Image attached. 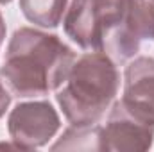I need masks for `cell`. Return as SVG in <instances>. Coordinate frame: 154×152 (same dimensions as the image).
Here are the masks:
<instances>
[{
    "instance_id": "6da1fadb",
    "label": "cell",
    "mask_w": 154,
    "mask_h": 152,
    "mask_svg": "<svg viewBox=\"0 0 154 152\" xmlns=\"http://www.w3.org/2000/svg\"><path fill=\"white\" fill-rule=\"evenodd\" d=\"M74 63V50L56 34L20 27L7 45L0 77L16 97H43L63 86Z\"/></svg>"
},
{
    "instance_id": "7a4b0ae2",
    "label": "cell",
    "mask_w": 154,
    "mask_h": 152,
    "mask_svg": "<svg viewBox=\"0 0 154 152\" xmlns=\"http://www.w3.org/2000/svg\"><path fill=\"white\" fill-rule=\"evenodd\" d=\"M118 88L116 63L104 52L95 50L81 56L72 65L56 100L72 125H95L115 102Z\"/></svg>"
},
{
    "instance_id": "3957f363",
    "label": "cell",
    "mask_w": 154,
    "mask_h": 152,
    "mask_svg": "<svg viewBox=\"0 0 154 152\" xmlns=\"http://www.w3.org/2000/svg\"><path fill=\"white\" fill-rule=\"evenodd\" d=\"M151 39H154L152 4L149 0H124L120 20L102 36L100 52L115 63H125L136 56L142 41Z\"/></svg>"
},
{
    "instance_id": "277c9868",
    "label": "cell",
    "mask_w": 154,
    "mask_h": 152,
    "mask_svg": "<svg viewBox=\"0 0 154 152\" xmlns=\"http://www.w3.org/2000/svg\"><path fill=\"white\" fill-rule=\"evenodd\" d=\"M61 127L59 114L47 100L20 102L9 113L7 131L20 150H34L48 143Z\"/></svg>"
},
{
    "instance_id": "5b68a950",
    "label": "cell",
    "mask_w": 154,
    "mask_h": 152,
    "mask_svg": "<svg viewBox=\"0 0 154 152\" xmlns=\"http://www.w3.org/2000/svg\"><path fill=\"white\" fill-rule=\"evenodd\" d=\"M102 150L143 152L154 143V125L131 114L120 100L113 102L108 122L100 131Z\"/></svg>"
},
{
    "instance_id": "8992f818",
    "label": "cell",
    "mask_w": 154,
    "mask_h": 152,
    "mask_svg": "<svg viewBox=\"0 0 154 152\" xmlns=\"http://www.w3.org/2000/svg\"><path fill=\"white\" fill-rule=\"evenodd\" d=\"M122 106L136 118L154 125V59L140 56L124 72Z\"/></svg>"
},
{
    "instance_id": "52a82bcc",
    "label": "cell",
    "mask_w": 154,
    "mask_h": 152,
    "mask_svg": "<svg viewBox=\"0 0 154 152\" xmlns=\"http://www.w3.org/2000/svg\"><path fill=\"white\" fill-rule=\"evenodd\" d=\"M63 27L66 36L82 50H100L102 27L93 0H72L65 14Z\"/></svg>"
},
{
    "instance_id": "ba28073f",
    "label": "cell",
    "mask_w": 154,
    "mask_h": 152,
    "mask_svg": "<svg viewBox=\"0 0 154 152\" xmlns=\"http://www.w3.org/2000/svg\"><path fill=\"white\" fill-rule=\"evenodd\" d=\"M68 0H20V9L23 16L45 29H56L66 11Z\"/></svg>"
},
{
    "instance_id": "9c48e42d",
    "label": "cell",
    "mask_w": 154,
    "mask_h": 152,
    "mask_svg": "<svg viewBox=\"0 0 154 152\" xmlns=\"http://www.w3.org/2000/svg\"><path fill=\"white\" fill-rule=\"evenodd\" d=\"M100 125H72L63 132L57 143L52 145V150H102V138H100Z\"/></svg>"
},
{
    "instance_id": "30bf717a",
    "label": "cell",
    "mask_w": 154,
    "mask_h": 152,
    "mask_svg": "<svg viewBox=\"0 0 154 152\" xmlns=\"http://www.w3.org/2000/svg\"><path fill=\"white\" fill-rule=\"evenodd\" d=\"M9 104H11V95H9V91L5 90V86H4V82H2V77H0V118L5 114Z\"/></svg>"
},
{
    "instance_id": "8fae6325",
    "label": "cell",
    "mask_w": 154,
    "mask_h": 152,
    "mask_svg": "<svg viewBox=\"0 0 154 152\" xmlns=\"http://www.w3.org/2000/svg\"><path fill=\"white\" fill-rule=\"evenodd\" d=\"M4 39H5V22H4V16H2V13H0V47H2Z\"/></svg>"
},
{
    "instance_id": "7c38bea8",
    "label": "cell",
    "mask_w": 154,
    "mask_h": 152,
    "mask_svg": "<svg viewBox=\"0 0 154 152\" xmlns=\"http://www.w3.org/2000/svg\"><path fill=\"white\" fill-rule=\"evenodd\" d=\"M11 0H0V4H9Z\"/></svg>"
},
{
    "instance_id": "4fadbf2b",
    "label": "cell",
    "mask_w": 154,
    "mask_h": 152,
    "mask_svg": "<svg viewBox=\"0 0 154 152\" xmlns=\"http://www.w3.org/2000/svg\"><path fill=\"white\" fill-rule=\"evenodd\" d=\"M151 4H152V7H154V0H151Z\"/></svg>"
}]
</instances>
